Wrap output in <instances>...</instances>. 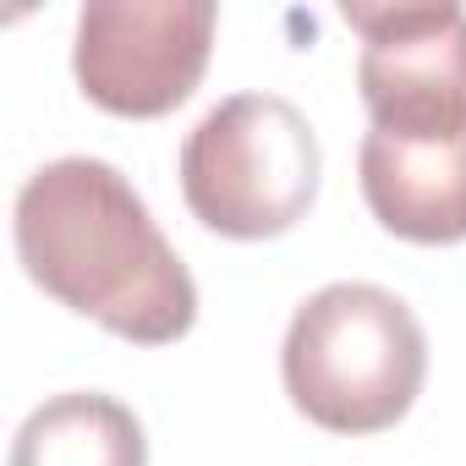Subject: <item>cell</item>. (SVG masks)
I'll return each mask as SVG.
<instances>
[{
  "mask_svg": "<svg viewBox=\"0 0 466 466\" xmlns=\"http://www.w3.org/2000/svg\"><path fill=\"white\" fill-rule=\"evenodd\" d=\"M17 258L61 308L132 346H170L198 324V286L137 187L88 154L39 165L17 192Z\"/></svg>",
  "mask_w": 466,
  "mask_h": 466,
  "instance_id": "cell-1",
  "label": "cell"
},
{
  "mask_svg": "<svg viewBox=\"0 0 466 466\" xmlns=\"http://www.w3.org/2000/svg\"><path fill=\"white\" fill-rule=\"evenodd\" d=\"M280 379L291 406L324 433L395 428L428 379V335L417 313L368 280H335L313 291L286 329Z\"/></svg>",
  "mask_w": 466,
  "mask_h": 466,
  "instance_id": "cell-2",
  "label": "cell"
},
{
  "mask_svg": "<svg viewBox=\"0 0 466 466\" xmlns=\"http://www.w3.org/2000/svg\"><path fill=\"white\" fill-rule=\"evenodd\" d=\"M214 28V0H94L77 12V88L105 116H170L203 83Z\"/></svg>",
  "mask_w": 466,
  "mask_h": 466,
  "instance_id": "cell-4",
  "label": "cell"
},
{
  "mask_svg": "<svg viewBox=\"0 0 466 466\" xmlns=\"http://www.w3.org/2000/svg\"><path fill=\"white\" fill-rule=\"evenodd\" d=\"M362 34L357 88L379 132H466V6H340Z\"/></svg>",
  "mask_w": 466,
  "mask_h": 466,
  "instance_id": "cell-5",
  "label": "cell"
},
{
  "mask_svg": "<svg viewBox=\"0 0 466 466\" xmlns=\"http://www.w3.org/2000/svg\"><path fill=\"white\" fill-rule=\"evenodd\" d=\"M192 219L230 242H269L313 208L324 154L313 121L280 94H230L181 143L176 159Z\"/></svg>",
  "mask_w": 466,
  "mask_h": 466,
  "instance_id": "cell-3",
  "label": "cell"
},
{
  "mask_svg": "<svg viewBox=\"0 0 466 466\" xmlns=\"http://www.w3.org/2000/svg\"><path fill=\"white\" fill-rule=\"evenodd\" d=\"M6 466H148V439L116 395L66 390L23 417Z\"/></svg>",
  "mask_w": 466,
  "mask_h": 466,
  "instance_id": "cell-7",
  "label": "cell"
},
{
  "mask_svg": "<svg viewBox=\"0 0 466 466\" xmlns=\"http://www.w3.org/2000/svg\"><path fill=\"white\" fill-rule=\"evenodd\" d=\"M357 176L373 219L400 242H466V132H379L357 148Z\"/></svg>",
  "mask_w": 466,
  "mask_h": 466,
  "instance_id": "cell-6",
  "label": "cell"
}]
</instances>
